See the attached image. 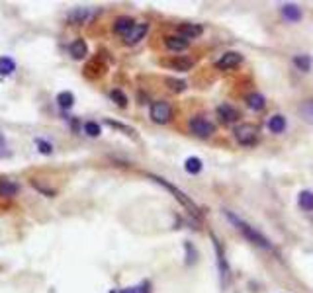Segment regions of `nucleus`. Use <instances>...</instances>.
Here are the masks:
<instances>
[{
    "instance_id": "nucleus-1",
    "label": "nucleus",
    "mask_w": 313,
    "mask_h": 293,
    "mask_svg": "<svg viewBox=\"0 0 313 293\" xmlns=\"http://www.w3.org/2000/svg\"><path fill=\"white\" fill-rule=\"evenodd\" d=\"M225 217L229 219L231 223L235 225V229L245 237L249 242H253L255 246H260V249H264V250H274V244L270 242L260 231H257V229L253 227V225H249L247 221H243L241 217H237L235 213H231V211H225Z\"/></svg>"
},
{
    "instance_id": "nucleus-2",
    "label": "nucleus",
    "mask_w": 313,
    "mask_h": 293,
    "mask_svg": "<svg viewBox=\"0 0 313 293\" xmlns=\"http://www.w3.org/2000/svg\"><path fill=\"white\" fill-rule=\"evenodd\" d=\"M149 178H151L153 182H156V184H159V186H163V188H165L167 192H170V194L174 195V197L178 199V201H180V204H182V206H184V207H186V209H188V211H190L192 215L200 217V209H198V206H196V204H194V201H192L190 197H188V195L184 194V192H182L180 188H176V186H172V184H170V182H167L165 178H161V176H153V174H149Z\"/></svg>"
},
{
    "instance_id": "nucleus-3",
    "label": "nucleus",
    "mask_w": 313,
    "mask_h": 293,
    "mask_svg": "<svg viewBox=\"0 0 313 293\" xmlns=\"http://www.w3.org/2000/svg\"><path fill=\"white\" fill-rule=\"evenodd\" d=\"M235 139L243 147H253L258 141V127L253 123H239L235 127Z\"/></svg>"
},
{
    "instance_id": "nucleus-4",
    "label": "nucleus",
    "mask_w": 313,
    "mask_h": 293,
    "mask_svg": "<svg viewBox=\"0 0 313 293\" xmlns=\"http://www.w3.org/2000/svg\"><path fill=\"white\" fill-rule=\"evenodd\" d=\"M149 118L159 123V125H165L172 120V106L165 102V100H156L151 104V109H149Z\"/></svg>"
},
{
    "instance_id": "nucleus-5",
    "label": "nucleus",
    "mask_w": 313,
    "mask_h": 293,
    "mask_svg": "<svg viewBox=\"0 0 313 293\" xmlns=\"http://www.w3.org/2000/svg\"><path fill=\"white\" fill-rule=\"evenodd\" d=\"M98 14V10L94 8H86V6H78L67 14L69 24H75V26H82V24H88L90 20H94V16Z\"/></svg>"
},
{
    "instance_id": "nucleus-6",
    "label": "nucleus",
    "mask_w": 313,
    "mask_h": 293,
    "mask_svg": "<svg viewBox=\"0 0 313 293\" xmlns=\"http://www.w3.org/2000/svg\"><path fill=\"white\" fill-rule=\"evenodd\" d=\"M190 131L196 135V137H202V139H208L215 133V125L212 121L204 120V118H192L190 120Z\"/></svg>"
},
{
    "instance_id": "nucleus-7",
    "label": "nucleus",
    "mask_w": 313,
    "mask_h": 293,
    "mask_svg": "<svg viewBox=\"0 0 313 293\" xmlns=\"http://www.w3.org/2000/svg\"><path fill=\"white\" fill-rule=\"evenodd\" d=\"M241 63H243V55L239 51H227L215 61V69L217 71H231V69L239 66Z\"/></svg>"
},
{
    "instance_id": "nucleus-8",
    "label": "nucleus",
    "mask_w": 313,
    "mask_h": 293,
    "mask_svg": "<svg viewBox=\"0 0 313 293\" xmlns=\"http://www.w3.org/2000/svg\"><path fill=\"white\" fill-rule=\"evenodd\" d=\"M212 240H213V249H215V256H217V270H219V276H221V283L227 285V283H229V274H231L229 264L225 260V254H223V250H221L219 240L215 239L213 235H212Z\"/></svg>"
},
{
    "instance_id": "nucleus-9",
    "label": "nucleus",
    "mask_w": 313,
    "mask_h": 293,
    "mask_svg": "<svg viewBox=\"0 0 313 293\" xmlns=\"http://www.w3.org/2000/svg\"><path fill=\"white\" fill-rule=\"evenodd\" d=\"M147 32H149V24H135L133 30L123 35V41H125L127 45L139 43V41L147 35Z\"/></svg>"
},
{
    "instance_id": "nucleus-10",
    "label": "nucleus",
    "mask_w": 313,
    "mask_h": 293,
    "mask_svg": "<svg viewBox=\"0 0 313 293\" xmlns=\"http://www.w3.org/2000/svg\"><path fill=\"white\" fill-rule=\"evenodd\" d=\"M217 116L223 123H235L239 120V109L233 108L231 104H219L217 106Z\"/></svg>"
},
{
    "instance_id": "nucleus-11",
    "label": "nucleus",
    "mask_w": 313,
    "mask_h": 293,
    "mask_svg": "<svg viewBox=\"0 0 313 293\" xmlns=\"http://www.w3.org/2000/svg\"><path fill=\"white\" fill-rule=\"evenodd\" d=\"M202 33H204V28H202L200 24H182L178 28V35L180 37H184L186 41L200 37Z\"/></svg>"
},
{
    "instance_id": "nucleus-12",
    "label": "nucleus",
    "mask_w": 313,
    "mask_h": 293,
    "mask_svg": "<svg viewBox=\"0 0 313 293\" xmlns=\"http://www.w3.org/2000/svg\"><path fill=\"white\" fill-rule=\"evenodd\" d=\"M165 45H167L168 51H174V53H180V51H186L190 41H186L184 37L180 35H167L165 37Z\"/></svg>"
},
{
    "instance_id": "nucleus-13",
    "label": "nucleus",
    "mask_w": 313,
    "mask_h": 293,
    "mask_svg": "<svg viewBox=\"0 0 313 293\" xmlns=\"http://www.w3.org/2000/svg\"><path fill=\"white\" fill-rule=\"evenodd\" d=\"M165 65L170 66L172 71H178V73H188V71H192V66H194V61L186 59V57H174L170 61H165Z\"/></svg>"
},
{
    "instance_id": "nucleus-14",
    "label": "nucleus",
    "mask_w": 313,
    "mask_h": 293,
    "mask_svg": "<svg viewBox=\"0 0 313 293\" xmlns=\"http://www.w3.org/2000/svg\"><path fill=\"white\" fill-rule=\"evenodd\" d=\"M69 53L73 59H84L88 55V45L84 39H75L73 43L69 45Z\"/></svg>"
},
{
    "instance_id": "nucleus-15",
    "label": "nucleus",
    "mask_w": 313,
    "mask_h": 293,
    "mask_svg": "<svg viewBox=\"0 0 313 293\" xmlns=\"http://www.w3.org/2000/svg\"><path fill=\"white\" fill-rule=\"evenodd\" d=\"M282 16L286 20H290V22H300L302 20V8L298 4H294V2H288V4L282 6Z\"/></svg>"
},
{
    "instance_id": "nucleus-16",
    "label": "nucleus",
    "mask_w": 313,
    "mask_h": 293,
    "mask_svg": "<svg viewBox=\"0 0 313 293\" xmlns=\"http://www.w3.org/2000/svg\"><path fill=\"white\" fill-rule=\"evenodd\" d=\"M135 22L129 18V16H120V18H116V22H114V32L120 33V35H125V33H129L133 30Z\"/></svg>"
},
{
    "instance_id": "nucleus-17",
    "label": "nucleus",
    "mask_w": 313,
    "mask_h": 293,
    "mask_svg": "<svg viewBox=\"0 0 313 293\" xmlns=\"http://www.w3.org/2000/svg\"><path fill=\"white\" fill-rule=\"evenodd\" d=\"M20 192V186L10 180H0V197H14Z\"/></svg>"
},
{
    "instance_id": "nucleus-18",
    "label": "nucleus",
    "mask_w": 313,
    "mask_h": 293,
    "mask_svg": "<svg viewBox=\"0 0 313 293\" xmlns=\"http://www.w3.org/2000/svg\"><path fill=\"white\" fill-rule=\"evenodd\" d=\"M298 206L303 211H313V192L311 190H303L298 194Z\"/></svg>"
},
{
    "instance_id": "nucleus-19",
    "label": "nucleus",
    "mask_w": 313,
    "mask_h": 293,
    "mask_svg": "<svg viewBox=\"0 0 313 293\" xmlns=\"http://www.w3.org/2000/svg\"><path fill=\"white\" fill-rule=\"evenodd\" d=\"M247 104H249V108L255 109V111H260V109H264L266 106V100L262 94H258V92H253V94H249L247 96Z\"/></svg>"
},
{
    "instance_id": "nucleus-20",
    "label": "nucleus",
    "mask_w": 313,
    "mask_h": 293,
    "mask_svg": "<svg viewBox=\"0 0 313 293\" xmlns=\"http://www.w3.org/2000/svg\"><path fill=\"white\" fill-rule=\"evenodd\" d=\"M266 125H269V129L272 131V133H276V135H278V133H282V131L286 129V118H284V116H280V114H276V116H272V118H270Z\"/></svg>"
},
{
    "instance_id": "nucleus-21",
    "label": "nucleus",
    "mask_w": 313,
    "mask_h": 293,
    "mask_svg": "<svg viewBox=\"0 0 313 293\" xmlns=\"http://www.w3.org/2000/svg\"><path fill=\"white\" fill-rule=\"evenodd\" d=\"M202 168H204V164L198 156H188L186 161H184V170L188 174H200Z\"/></svg>"
},
{
    "instance_id": "nucleus-22",
    "label": "nucleus",
    "mask_w": 313,
    "mask_h": 293,
    "mask_svg": "<svg viewBox=\"0 0 313 293\" xmlns=\"http://www.w3.org/2000/svg\"><path fill=\"white\" fill-rule=\"evenodd\" d=\"M16 71V63L12 57H0V75L2 76H10Z\"/></svg>"
},
{
    "instance_id": "nucleus-23",
    "label": "nucleus",
    "mask_w": 313,
    "mask_h": 293,
    "mask_svg": "<svg viewBox=\"0 0 313 293\" xmlns=\"http://www.w3.org/2000/svg\"><path fill=\"white\" fill-rule=\"evenodd\" d=\"M294 65L298 66L300 71H303V73H307V71H311L313 61L309 55H296L294 57Z\"/></svg>"
},
{
    "instance_id": "nucleus-24",
    "label": "nucleus",
    "mask_w": 313,
    "mask_h": 293,
    "mask_svg": "<svg viewBox=\"0 0 313 293\" xmlns=\"http://www.w3.org/2000/svg\"><path fill=\"white\" fill-rule=\"evenodd\" d=\"M57 104H59V108L61 109H71L75 106V96H73V92H61V94L57 96Z\"/></svg>"
},
{
    "instance_id": "nucleus-25",
    "label": "nucleus",
    "mask_w": 313,
    "mask_h": 293,
    "mask_svg": "<svg viewBox=\"0 0 313 293\" xmlns=\"http://www.w3.org/2000/svg\"><path fill=\"white\" fill-rule=\"evenodd\" d=\"M300 114H302L303 120L313 125V100H305L303 102L302 106H300Z\"/></svg>"
},
{
    "instance_id": "nucleus-26",
    "label": "nucleus",
    "mask_w": 313,
    "mask_h": 293,
    "mask_svg": "<svg viewBox=\"0 0 313 293\" xmlns=\"http://www.w3.org/2000/svg\"><path fill=\"white\" fill-rule=\"evenodd\" d=\"M110 98H112V100L118 104V106H120V108H125V106H127V96L123 94L120 88H114L112 92H110Z\"/></svg>"
},
{
    "instance_id": "nucleus-27",
    "label": "nucleus",
    "mask_w": 313,
    "mask_h": 293,
    "mask_svg": "<svg viewBox=\"0 0 313 293\" xmlns=\"http://www.w3.org/2000/svg\"><path fill=\"white\" fill-rule=\"evenodd\" d=\"M106 125H110V127H114V129L123 131L125 135H131V137H135V129H133V127H127V125H123V123H120V121L106 120Z\"/></svg>"
},
{
    "instance_id": "nucleus-28",
    "label": "nucleus",
    "mask_w": 313,
    "mask_h": 293,
    "mask_svg": "<svg viewBox=\"0 0 313 293\" xmlns=\"http://www.w3.org/2000/svg\"><path fill=\"white\" fill-rule=\"evenodd\" d=\"M84 133H86L88 137H98L102 133V129L96 121H86V123H84Z\"/></svg>"
},
{
    "instance_id": "nucleus-29",
    "label": "nucleus",
    "mask_w": 313,
    "mask_h": 293,
    "mask_svg": "<svg viewBox=\"0 0 313 293\" xmlns=\"http://www.w3.org/2000/svg\"><path fill=\"white\" fill-rule=\"evenodd\" d=\"M165 82H167L168 88H170L172 92H184V90L188 88V86H186V82H184V80H176V78H167Z\"/></svg>"
},
{
    "instance_id": "nucleus-30",
    "label": "nucleus",
    "mask_w": 313,
    "mask_h": 293,
    "mask_svg": "<svg viewBox=\"0 0 313 293\" xmlns=\"http://www.w3.org/2000/svg\"><path fill=\"white\" fill-rule=\"evenodd\" d=\"M122 293H149V282H141L135 287H127V289H122Z\"/></svg>"
},
{
    "instance_id": "nucleus-31",
    "label": "nucleus",
    "mask_w": 313,
    "mask_h": 293,
    "mask_svg": "<svg viewBox=\"0 0 313 293\" xmlns=\"http://www.w3.org/2000/svg\"><path fill=\"white\" fill-rule=\"evenodd\" d=\"M37 147H39V152L41 154H51L53 152V147H51V143H45L43 139H37Z\"/></svg>"
},
{
    "instance_id": "nucleus-32",
    "label": "nucleus",
    "mask_w": 313,
    "mask_h": 293,
    "mask_svg": "<svg viewBox=\"0 0 313 293\" xmlns=\"http://www.w3.org/2000/svg\"><path fill=\"white\" fill-rule=\"evenodd\" d=\"M34 188L37 190V192H41V194L49 195V197H53V195H55V190H51V188H45V186H41L39 182H34Z\"/></svg>"
},
{
    "instance_id": "nucleus-33",
    "label": "nucleus",
    "mask_w": 313,
    "mask_h": 293,
    "mask_svg": "<svg viewBox=\"0 0 313 293\" xmlns=\"http://www.w3.org/2000/svg\"><path fill=\"white\" fill-rule=\"evenodd\" d=\"M0 156H8V152H2V151H0Z\"/></svg>"
}]
</instances>
